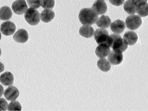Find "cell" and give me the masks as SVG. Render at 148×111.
<instances>
[{"label": "cell", "mask_w": 148, "mask_h": 111, "mask_svg": "<svg viewBox=\"0 0 148 111\" xmlns=\"http://www.w3.org/2000/svg\"><path fill=\"white\" fill-rule=\"evenodd\" d=\"M4 95L7 100L14 101L16 100L19 96V92L15 87L10 86L5 90Z\"/></svg>", "instance_id": "obj_8"}, {"label": "cell", "mask_w": 148, "mask_h": 111, "mask_svg": "<svg viewBox=\"0 0 148 111\" xmlns=\"http://www.w3.org/2000/svg\"><path fill=\"white\" fill-rule=\"evenodd\" d=\"M13 39L15 42L18 43H25L29 39V35L25 30L20 29L13 36Z\"/></svg>", "instance_id": "obj_11"}, {"label": "cell", "mask_w": 148, "mask_h": 111, "mask_svg": "<svg viewBox=\"0 0 148 111\" xmlns=\"http://www.w3.org/2000/svg\"><path fill=\"white\" fill-rule=\"evenodd\" d=\"M28 4L30 7L38 9L41 6L42 0H27Z\"/></svg>", "instance_id": "obj_25"}, {"label": "cell", "mask_w": 148, "mask_h": 111, "mask_svg": "<svg viewBox=\"0 0 148 111\" xmlns=\"http://www.w3.org/2000/svg\"><path fill=\"white\" fill-rule=\"evenodd\" d=\"M1 54H2V51H1V49H0V56H1Z\"/></svg>", "instance_id": "obj_31"}, {"label": "cell", "mask_w": 148, "mask_h": 111, "mask_svg": "<svg viewBox=\"0 0 148 111\" xmlns=\"http://www.w3.org/2000/svg\"><path fill=\"white\" fill-rule=\"evenodd\" d=\"M125 23L123 21L118 19L111 24L110 29L114 34H119L123 32L125 29Z\"/></svg>", "instance_id": "obj_12"}, {"label": "cell", "mask_w": 148, "mask_h": 111, "mask_svg": "<svg viewBox=\"0 0 148 111\" xmlns=\"http://www.w3.org/2000/svg\"><path fill=\"white\" fill-rule=\"evenodd\" d=\"M138 37L136 33L133 31H128L125 34L123 39L129 45H133L136 43Z\"/></svg>", "instance_id": "obj_14"}, {"label": "cell", "mask_w": 148, "mask_h": 111, "mask_svg": "<svg viewBox=\"0 0 148 111\" xmlns=\"http://www.w3.org/2000/svg\"><path fill=\"white\" fill-rule=\"evenodd\" d=\"M148 3H142L136 5V12L141 17H144L148 15Z\"/></svg>", "instance_id": "obj_20"}, {"label": "cell", "mask_w": 148, "mask_h": 111, "mask_svg": "<svg viewBox=\"0 0 148 111\" xmlns=\"http://www.w3.org/2000/svg\"><path fill=\"white\" fill-rule=\"evenodd\" d=\"M100 1H105V0H100Z\"/></svg>", "instance_id": "obj_34"}, {"label": "cell", "mask_w": 148, "mask_h": 111, "mask_svg": "<svg viewBox=\"0 0 148 111\" xmlns=\"http://www.w3.org/2000/svg\"><path fill=\"white\" fill-rule=\"evenodd\" d=\"M94 38L98 45L103 44L109 46L110 36L108 30L105 29H97L94 33Z\"/></svg>", "instance_id": "obj_4"}, {"label": "cell", "mask_w": 148, "mask_h": 111, "mask_svg": "<svg viewBox=\"0 0 148 111\" xmlns=\"http://www.w3.org/2000/svg\"><path fill=\"white\" fill-rule=\"evenodd\" d=\"M125 0H109L110 2L114 6H121L125 2Z\"/></svg>", "instance_id": "obj_27"}, {"label": "cell", "mask_w": 148, "mask_h": 111, "mask_svg": "<svg viewBox=\"0 0 148 111\" xmlns=\"http://www.w3.org/2000/svg\"><path fill=\"white\" fill-rule=\"evenodd\" d=\"M0 82L5 86L12 85L14 82V76L10 72H5L0 76Z\"/></svg>", "instance_id": "obj_15"}, {"label": "cell", "mask_w": 148, "mask_h": 111, "mask_svg": "<svg viewBox=\"0 0 148 111\" xmlns=\"http://www.w3.org/2000/svg\"><path fill=\"white\" fill-rule=\"evenodd\" d=\"M96 22V25L99 27L106 29L108 28L110 25L112 21L109 17L102 15L98 18Z\"/></svg>", "instance_id": "obj_19"}, {"label": "cell", "mask_w": 148, "mask_h": 111, "mask_svg": "<svg viewBox=\"0 0 148 111\" xmlns=\"http://www.w3.org/2000/svg\"><path fill=\"white\" fill-rule=\"evenodd\" d=\"M1 32L6 36H9L15 32L16 27L15 24L10 21H8L3 23L1 26Z\"/></svg>", "instance_id": "obj_7"}, {"label": "cell", "mask_w": 148, "mask_h": 111, "mask_svg": "<svg viewBox=\"0 0 148 111\" xmlns=\"http://www.w3.org/2000/svg\"><path fill=\"white\" fill-rule=\"evenodd\" d=\"M98 18V15L90 8L82 9L79 15V21L84 25L90 26L94 24Z\"/></svg>", "instance_id": "obj_1"}, {"label": "cell", "mask_w": 148, "mask_h": 111, "mask_svg": "<svg viewBox=\"0 0 148 111\" xmlns=\"http://www.w3.org/2000/svg\"><path fill=\"white\" fill-rule=\"evenodd\" d=\"M94 33V30L90 26H83L79 30L80 35L86 38H91L93 36Z\"/></svg>", "instance_id": "obj_18"}, {"label": "cell", "mask_w": 148, "mask_h": 111, "mask_svg": "<svg viewBox=\"0 0 148 111\" xmlns=\"http://www.w3.org/2000/svg\"><path fill=\"white\" fill-rule=\"evenodd\" d=\"M42 21L45 23L51 22L55 17V13L51 9H45L40 14Z\"/></svg>", "instance_id": "obj_16"}, {"label": "cell", "mask_w": 148, "mask_h": 111, "mask_svg": "<svg viewBox=\"0 0 148 111\" xmlns=\"http://www.w3.org/2000/svg\"><path fill=\"white\" fill-rule=\"evenodd\" d=\"M125 11L129 14H134L136 13V6L131 0H128L124 5Z\"/></svg>", "instance_id": "obj_22"}, {"label": "cell", "mask_w": 148, "mask_h": 111, "mask_svg": "<svg viewBox=\"0 0 148 111\" xmlns=\"http://www.w3.org/2000/svg\"><path fill=\"white\" fill-rule=\"evenodd\" d=\"M12 8L15 14L22 15L27 10L28 6L25 0H17L12 4Z\"/></svg>", "instance_id": "obj_6"}, {"label": "cell", "mask_w": 148, "mask_h": 111, "mask_svg": "<svg viewBox=\"0 0 148 111\" xmlns=\"http://www.w3.org/2000/svg\"><path fill=\"white\" fill-rule=\"evenodd\" d=\"M142 23V19L140 17L133 14L128 16L125 21L127 27L132 30L138 29L141 26Z\"/></svg>", "instance_id": "obj_5"}, {"label": "cell", "mask_w": 148, "mask_h": 111, "mask_svg": "<svg viewBox=\"0 0 148 111\" xmlns=\"http://www.w3.org/2000/svg\"><path fill=\"white\" fill-rule=\"evenodd\" d=\"M97 66L99 69L103 72H109L111 69L110 63L105 58H100L97 62Z\"/></svg>", "instance_id": "obj_21"}, {"label": "cell", "mask_w": 148, "mask_h": 111, "mask_svg": "<svg viewBox=\"0 0 148 111\" xmlns=\"http://www.w3.org/2000/svg\"><path fill=\"white\" fill-rule=\"evenodd\" d=\"M132 1V2H135L136 1V0H131Z\"/></svg>", "instance_id": "obj_33"}, {"label": "cell", "mask_w": 148, "mask_h": 111, "mask_svg": "<svg viewBox=\"0 0 148 111\" xmlns=\"http://www.w3.org/2000/svg\"><path fill=\"white\" fill-rule=\"evenodd\" d=\"M13 14L10 8L4 6L0 9V19L2 21L9 20L12 16Z\"/></svg>", "instance_id": "obj_17"}, {"label": "cell", "mask_w": 148, "mask_h": 111, "mask_svg": "<svg viewBox=\"0 0 148 111\" xmlns=\"http://www.w3.org/2000/svg\"><path fill=\"white\" fill-rule=\"evenodd\" d=\"M110 36V47L116 52L122 53L127 49L128 45L120 35L117 34H112Z\"/></svg>", "instance_id": "obj_2"}, {"label": "cell", "mask_w": 148, "mask_h": 111, "mask_svg": "<svg viewBox=\"0 0 148 111\" xmlns=\"http://www.w3.org/2000/svg\"><path fill=\"white\" fill-rule=\"evenodd\" d=\"M25 18L29 24L32 26L36 25L40 21V14L36 9L30 8L25 12Z\"/></svg>", "instance_id": "obj_3"}, {"label": "cell", "mask_w": 148, "mask_h": 111, "mask_svg": "<svg viewBox=\"0 0 148 111\" xmlns=\"http://www.w3.org/2000/svg\"><path fill=\"white\" fill-rule=\"evenodd\" d=\"M1 38H2V35H1V32H0V40H1Z\"/></svg>", "instance_id": "obj_32"}, {"label": "cell", "mask_w": 148, "mask_h": 111, "mask_svg": "<svg viewBox=\"0 0 148 111\" xmlns=\"http://www.w3.org/2000/svg\"><path fill=\"white\" fill-rule=\"evenodd\" d=\"M55 4V0H42L41 6L45 9H52Z\"/></svg>", "instance_id": "obj_24"}, {"label": "cell", "mask_w": 148, "mask_h": 111, "mask_svg": "<svg viewBox=\"0 0 148 111\" xmlns=\"http://www.w3.org/2000/svg\"><path fill=\"white\" fill-rule=\"evenodd\" d=\"M92 9L98 15H102L106 12L108 8L106 3L104 1L97 0L92 5Z\"/></svg>", "instance_id": "obj_10"}, {"label": "cell", "mask_w": 148, "mask_h": 111, "mask_svg": "<svg viewBox=\"0 0 148 111\" xmlns=\"http://www.w3.org/2000/svg\"><path fill=\"white\" fill-rule=\"evenodd\" d=\"M5 69V66L4 64L0 62V73L3 72Z\"/></svg>", "instance_id": "obj_29"}, {"label": "cell", "mask_w": 148, "mask_h": 111, "mask_svg": "<svg viewBox=\"0 0 148 111\" xmlns=\"http://www.w3.org/2000/svg\"><path fill=\"white\" fill-rule=\"evenodd\" d=\"M8 103L7 101L3 98H0V111L7 110Z\"/></svg>", "instance_id": "obj_26"}, {"label": "cell", "mask_w": 148, "mask_h": 111, "mask_svg": "<svg viewBox=\"0 0 148 111\" xmlns=\"http://www.w3.org/2000/svg\"><path fill=\"white\" fill-rule=\"evenodd\" d=\"M110 51V47L106 45H99L95 51V53L98 57L100 58L106 57Z\"/></svg>", "instance_id": "obj_13"}, {"label": "cell", "mask_w": 148, "mask_h": 111, "mask_svg": "<svg viewBox=\"0 0 148 111\" xmlns=\"http://www.w3.org/2000/svg\"><path fill=\"white\" fill-rule=\"evenodd\" d=\"M123 58L122 53H117L113 51H110L108 56L109 62L113 65H117L121 63Z\"/></svg>", "instance_id": "obj_9"}, {"label": "cell", "mask_w": 148, "mask_h": 111, "mask_svg": "<svg viewBox=\"0 0 148 111\" xmlns=\"http://www.w3.org/2000/svg\"><path fill=\"white\" fill-rule=\"evenodd\" d=\"M8 111H21L22 107L20 103L16 101H12L8 106Z\"/></svg>", "instance_id": "obj_23"}, {"label": "cell", "mask_w": 148, "mask_h": 111, "mask_svg": "<svg viewBox=\"0 0 148 111\" xmlns=\"http://www.w3.org/2000/svg\"><path fill=\"white\" fill-rule=\"evenodd\" d=\"M147 2V0H136L134 2H132L134 5H137L139 4L142 3H146Z\"/></svg>", "instance_id": "obj_28"}, {"label": "cell", "mask_w": 148, "mask_h": 111, "mask_svg": "<svg viewBox=\"0 0 148 111\" xmlns=\"http://www.w3.org/2000/svg\"><path fill=\"white\" fill-rule=\"evenodd\" d=\"M3 92L4 89L3 87L0 84V97H2L3 95Z\"/></svg>", "instance_id": "obj_30"}]
</instances>
